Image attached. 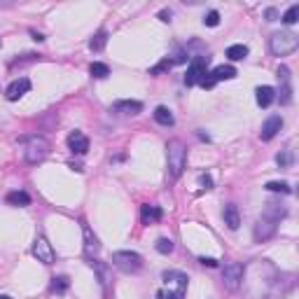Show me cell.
Masks as SVG:
<instances>
[{
	"mask_svg": "<svg viewBox=\"0 0 299 299\" xmlns=\"http://www.w3.org/2000/svg\"><path fill=\"white\" fill-rule=\"evenodd\" d=\"M269 47H271V54L274 56H288L299 47V38L292 31H281L274 33L269 38Z\"/></svg>",
	"mask_w": 299,
	"mask_h": 299,
	"instance_id": "6da1fadb",
	"label": "cell"
},
{
	"mask_svg": "<svg viewBox=\"0 0 299 299\" xmlns=\"http://www.w3.org/2000/svg\"><path fill=\"white\" fill-rule=\"evenodd\" d=\"M166 154H169V173L171 178H180L185 171V161H187V150L180 140H171L166 145Z\"/></svg>",
	"mask_w": 299,
	"mask_h": 299,
	"instance_id": "7a4b0ae2",
	"label": "cell"
},
{
	"mask_svg": "<svg viewBox=\"0 0 299 299\" xmlns=\"http://www.w3.org/2000/svg\"><path fill=\"white\" fill-rule=\"evenodd\" d=\"M49 154V140L42 138V136H33V138L26 140V150H23V157L28 164H40Z\"/></svg>",
	"mask_w": 299,
	"mask_h": 299,
	"instance_id": "3957f363",
	"label": "cell"
},
{
	"mask_svg": "<svg viewBox=\"0 0 299 299\" xmlns=\"http://www.w3.org/2000/svg\"><path fill=\"white\" fill-rule=\"evenodd\" d=\"M112 264L124 274H136L143 267V257L138 253H131V250H119L112 255Z\"/></svg>",
	"mask_w": 299,
	"mask_h": 299,
	"instance_id": "277c9868",
	"label": "cell"
},
{
	"mask_svg": "<svg viewBox=\"0 0 299 299\" xmlns=\"http://www.w3.org/2000/svg\"><path fill=\"white\" fill-rule=\"evenodd\" d=\"M243 278H246V267L238 262H231L222 269V285L227 290H238L243 285Z\"/></svg>",
	"mask_w": 299,
	"mask_h": 299,
	"instance_id": "5b68a950",
	"label": "cell"
},
{
	"mask_svg": "<svg viewBox=\"0 0 299 299\" xmlns=\"http://www.w3.org/2000/svg\"><path fill=\"white\" fill-rule=\"evenodd\" d=\"M208 59H210V56H194L192 61H190V68H187V73H185V85H187V87L199 85V80L208 73V70H206Z\"/></svg>",
	"mask_w": 299,
	"mask_h": 299,
	"instance_id": "8992f818",
	"label": "cell"
},
{
	"mask_svg": "<svg viewBox=\"0 0 299 299\" xmlns=\"http://www.w3.org/2000/svg\"><path fill=\"white\" fill-rule=\"evenodd\" d=\"M276 229H278L276 220H269V217L262 215L260 220H257V224H255V229H253V238L257 243H264V241H269V238L276 234Z\"/></svg>",
	"mask_w": 299,
	"mask_h": 299,
	"instance_id": "52a82bcc",
	"label": "cell"
},
{
	"mask_svg": "<svg viewBox=\"0 0 299 299\" xmlns=\"http://www.w3.org/2000/svg\"><path fill=\"white\" fill-rule=\"evenodd\" d=\"M278 82H281V103L283 105H290L292 103V75L288 66H278L276 70Z\"/></svg>",
	"mask_w": 299,
	"mask_h": 299,
	"instance_id": "ba28073f",
	"label": "cell"
},
{
	"mask_svg": "<svg viewBox=\"0 0 299 299\" xmlns=\"http://www.w3.org/2000/svg\"><path fill=\"white\" fill-rule=\"evenodd\" d=\"M33 255H35L38 262H42V264H52V262H54L52 243H49L45 236H38V238H35V246H33Z\"/></svg>",
	"mask_w": 299,
	"mask_h": 299,
	"instance_id": "9c48e42d",
	"label": "cell"
},
{
	"mask_svg": "<svg viewBox=\"0 0 299 299\" xmlns=\"http://www.w3.org/2000/svg\"><path fill=\"white\" fill-rule=\"evenodd\" d=\"M281 129H283V117H281V115H271L267 122L262 124L260 138H262V140H271Z\"/></svg>",
	"mask_w": 299,
	"mask_h": 299,
	"instance_id": "30bf717a",
	"label": "cell"
},
{
	"mask_svg": "<svg viewBox=\"0 0 299 299\" xmlns=\"http://www.w3.org/2000/svg\"><path fill=\"white\" fill-rule=\"evenodd\" d=\"M28 89H31V80L28 77H19V80H14L12 85L7 87V100H19L23 96V94H28Z\"/></svg>",
	"mask_w": 299,
	"mask_h": 299,
	"instance_id": "8fae6325",
	"label": "cell"
},
{
	"mask_svg": "<svg viewBox=\"0 0 299 299\" xmlns=\"http://www.w3.org/2000/svg\"><path fill=\"white\" fill-rule=\"evenodd\" d=\"M68 147L75 154H87V150H89V138H87L82 131H73L68 136Z\"/></svg>",
	"mask_w": 299,
	"mask_h": 299,
	"instance_id": "7c38bea8",
	"label": "cell"
},
{
	"mask_svg": "<svg viewBox=\"0 0 299 299\" xmlns=\"http://www.w3.org/2000/svg\"><path fill=\"white\" fill-rule=\"evenodd\" d=\"M112 112H119V115H138V112H143V103H140V100H117V103H112Z\"/></svg>",
	"mask_w": 299,
	"mask_h": 299,
	"instance_id": "4fadbf2b",
	"label": "cell"
},
{
	"mask_svg": "<svg viewBox=\"0 0 299 299\" xmlns=\"http://www.w3.org/2000/svg\"><path fill=\"white\" fill-rule=\"evenodd\" d=\"M140 217H143V224H154L164 217V210H161L159 206H150V203H147V206L140 208Z\"/></svg>",
	"mask_w": 299,
	"mask_h": 299,
	"instance_id": "5bb4252c",
	"label": "cell"
},
{
	"mask_svg": "<svg viewBox=\"0 0 299 299\" xmlns=\"http://www.w3.org/2000/svg\"><path fill=\"white\" fill-rule=\"evenodd\" d=\"M255 94H257V105L260 107H269L276 100V89L274 87H260Z\"/></svg>",
	"mask_w": 299,
	"mask_h": 299,
	"instance_id": "9a60e30c",
	"label": "cell"
},
{
	"mask_svg": "<svg viewBox=\"0 0 299 299\" xmlns=\"http://www.w3.org/2000/svg\"><path fill=\"white\" fill-rule=\"evenodd\" d=\"M164 281H166V283H176L180 290H187V283H190L187 274H183V271H173V269L164 271Z\"/></svg>",
	"mask_w": 299,
	"mask_h": 299,
	"instance_id": "2e32d148",
	"label": "cell"
},
{
	"mask_svg": "<svg viewBox=\"0 0 299 299\" xmlns=\"http://www.w3.org/2000/svg\"><path fill=\"white\" fill-rule=\"evenodd\" d=\"M224 224H227L229 229H238V227H241V215H238V208L234 206V203L224 206Z\"/></svg>",
	"mask_w": 299,
	"mask_h": 299,
	"instance_id": "e0dca14e",
	"label": "cell"
},
{
	"mask_svg": "<svg viewBox=\"0 0 299 299\" xmlns=\"http://www.w3.org/2000/svg\"><path fill=\"white\" fill-rule=\"evenodd\" d=\"M154 122L161 124V126H173V124H176V117H173V112H171L166 105H159L154 110Z\"/></svg>",
	"mask_w": 299,
	"mask_h": 299,
	"instance_id": "ac0fdd59",
	"label": "cell"
},
{
	"mask_svg": "<svg viewBox=\"0 0 299 299\" xmlns=\"http://www.w3.org/2000/svg\"><path fill=\"white\" fill-rule=\"evenodd\" d=\"M7 203L9 206H14V208H26V206H31V197L26 192H9L7 194Z\"/></svg>",
	"mask_w": 299,
	"mask_h": 299,
	"instance_id": "d6986e66",
	"label": "cell"
},
{
	"mask_svg": "<svg viewBox=\"0 0 299 299\" xmlns=\"http://www.w3.org/2000/svg\"><path fill=\"white\" fill-rule=\"evenodd\" d=\"M210 75H213L215 82H222V80H234V77H236V68H234V66H224V63H222V66H217V68H215Z\"/></svg>",
	"mask_w": 299,
	"mask_h": 299,
	"instance_id": "ffe728a7",
	"label": "cell"
},
{
	"mask_svg": "<svg viewBox=\"0 0 299 299\" xmlns=\"http://www.w3.org/2000/svg\"><path fill=\"white\" fill-rule=\"evenodd\" d=\"M285 210L283 206L278 208V203H267V210H264V217H269V220H276V222H281V217H285Z\"/></svg>",
	"mask_w": 299,
	"mask_h": 299,
	"instance_id": "44dd1931",
	"label": "cell"
},
{
	"mask_svg": "<svg viewBox=\"0 0 299 299\" xmlns=\"http://www.w3.org/2000/svg\"><path fill=\"white\" fill-rule=\"evenodd\" d=\"M82 231H85V241H87V253H89V255H94V253H99V238H96V236H94V234H92V229H89V227H87V224H85V227H82Z\"/></svg>",
	"mask_w": 299,
	"mask_h": 299,
	"instance_id": "7402d4cb",
	"label": "cell"
},
{
	"mask_svg": "<svg viewBox=\"0 0 299 299\" xmlns=\"http://www.w3.org/2000/svg\"><path fill=\"white\" fill-rule=\"evenodd\" d=\"M227 56H229L231 61H243L248 56V47L246 45H231L227 49Z\"/></svg>",
	"mask_w": 299,
	"mask_h": 299,
	"instance_id": "603a6c76",
	"label": "cell"
},
{
	"mask_svg": "<svg viewBox=\"0 0 299 299\" xmlns=\"http://www.w3.org/2000/svg\"><path fill=\"white\" fill-rule=\"evenodd\" d=\"M89 73H92V77H96V80H103V77H107L110 75V68H107L105 63H92L89 66Z\"/></svg>",
	"mask_w": 299,
	"mask_h": 299,
	"instance_id": "cb8c5ba5",
	"label": "cell"
},
{
	"mask_svg": "<svg viewBox=\"0 0 299 299\" xmlns=\"http://www.w3.org/2000/svg\"><path fill=\"white\" fill-rule=\"evenodd\" d=\"M264 187H267L269 192H281V194H290L292 192L290 185L283 183V180H271V183H267Z\"/></svg>",
	"mask_w": 299,
	"mask_h": 299,
	"instance_id": "d4e9b609",
	"label": "cell"
},
{
	"mask_svg": "<svg viewBox=\"0 0 299 299\" xmlns=\"http://www.w3.org/2000/svg\"><path fill=\"white\" fill-rule=\"evenodd\" d=\"M105 42H107V33H105V31H99V33H96V35L92 38L89 47H92L94 52H100V49L105 47Z\"/></svg>",
	"mask_w": 299,
	"mask_h": 299,
	"instance_id": "484cf974",
	"label": "cell"
},
{
	"mask_svg": "<svg viewBox=\"0 0 299 299\" xmlns=\"http://www.w3.org/2000/svg\"><path fill=\"white\" fill-rule=\"evenodd\" d=\"M154 248H157V253L169 255V253H173V241H171V238H159V241L154 243Z\"/></svg>",
	"mask_w": 299,
	"mask_h": 299,
	"instance_id": "4316f807",
	"label": "cell"
},
{
	"mask_svg": "<svg viewBox=\"0 0 299 299\" xmlns=\"http://www.w3.org/2000/svg\"><path fill=\"white\" fill-rule=\"evenodd\" d=\"M68 285H70L68 276H59V278H54V281H52V290H54V292H59V295H61V292H66V290H68Z\"/></svg>",
	"mask_w": 299,
	"mask_h": 299,
	"instance_id": "83f0119b",
	"label": "cell"
},
{
	"mask_svg": "<svg viewBox=\"0 0 299 299\" xmlns=\"http://www.w3.org/2000/svg\"><path fill=\"white\" fill-rule=\"evenodd\" d=\"M283 21L288 23V26H292V23L299 21V5H292V7L285 12V14H283Z\"/></svg>",
	"mask_w": 299,
	"mask_h": 299,
	"instance_id": "f1b7e54d",
	"label": "cell"
},
{
	"mask_svg": "<svg viewBox=\"0 0 299 299\" xmlns=\"http://www.w3.org/2000/svg\"><path fill=\"white\" fill-rule=\"evenodd\" d=\"M157 297L159 299H185V290H159Z\"/></svg>",
	"mask_w": 299,
	"mask_h": 299,
	"instance_id": "f546056e",
	"label": "cell"
},
{
	"mask_svg": "<svg viewBox=\"0 0 299 299\" xmlns=\"http://www.w3.org/2000/svg\"><path fill=\"white\" fill-rule=\"evenodd\" d=\"M171 66H173V61H171V59H164V61L157 63L154 68H150V75H161V73H166Z\"/></svg>",
	"mask_w": 299,
	"mask_h": 299,
	"instance_id": "4dcf8cb0",
	"label": "cell"
},
{
	"mask_svg": "<svg viewBox=\"0 0 299 299\" xmlns=\"http://www.w3.org/2000/svg\"><path fill=\"white\" fill-rule=\"evenodd\" d=\"M276 164L281 166V169H288V166L292 164V152H290V150H285V152L278 154V157H276Z\"/></svg>",
	"mask_w": 299,
	"mask_h": 299,
	"instance_id": "1f68e13d",
	"label": "cell"
},
{
	"mask_svg": "<svg viewBox=\"0 0 299 299\" xmlns=\"http://www.w3.org/2000/svg\"><path fill=\"white\" fill-rule=\"evenodd\" d=\"M203 23L206 26H210V28H215L217 23H220V12H215V9H210L206 16H203Z\"/></svg>",
	"mask_w": 299,
	"mask_h": 299,
	"instance_id": "d6a6232c",
	"label": "cell"
},
{
	"mask_svg": "<svg viewBox=\"0 0 299 299\" xmlns=\"http://www.w3.org/2000/svg\"><path fill=\"white\" fill-rule=\"evenodd\" d=\"M215 85H217V82L213 80V75H210V73H206V75L199 80V87H203V89H213Z\"/></svg>",
	"mask_w": 299,
	"mask_h": 299,
	"instance_id": "836d02e7",
	"label": "cell"
},
{
	"mask_svg": "<svg viewBox=\"0 0 299 299\" xmlns=\"http://www.w3.org/2000/svg\"><path fill=\"white\" fill-rule=\"evenodd\" d=\"M199 185L203 187V190H210V187H213V178H210V176H201L199 178Z\"/></svg>",
	"mask_w": 299,
	"mask_h": 299,
	"instance_id": "e575fe53",
	"label": "cell"
},
{
	"mask_svg": "<svg viewBox=\"0 0 299 299\" xmlns=\"http://www.w3.org/2000/svg\"><path fill=\"white\" fill-rule=\"evenodd\" d=\"M199 262L203 264V267H217V260H213V257H199Z\"/></svg>",
	"mask_w": 299,
	"mask_h": 299,
	"instance_id": "d590c367",
	"label": "cell"
},
{
	"mask_svg": "<svg viewBox=\"0 0 299 299\" xmlns=\"http://www.w3.org/2000/svg\"><path fill=\"white\" fill-rule=\"evenodd\" d=\"M264 16H267V21H276V19H278V12H276L274 7H269L267 12H264Z\"/></svg>",
	"mask_w": 299,
	"mask_h": 299,
	"instance_id": "8d00e7d4",
	"label": "cell"
},
{
	"mask_svg": "<svg viewBox=\"0 0 299 299\" xmlns=\"http://www.w3.org/2000/svg\"><path fill=\"white\" fill-rule=\"evenodd\" d=\"M159 16H161V21H171V12H169V9H161Z\"/></svg>",
	"mask_w": 299,
	"mask_h": 299,
	"instance_id": "74e56055",
	"label": "cell"
},
{
	"mask_svg": "<svg viewBox=\"0 0 299 299\" xmlns=\"http://www.w3.org/2000/svg\"><path fill=\"white\" fill-rule=\"evenodd\" d=\"M0 299H12V297H7V295H0Z\"/></svg>",
	"mask_w": 299,
	"mask_h": 299,
	"instance_id": "f35d334b",
	"label": "cell"
}]
</instances>
